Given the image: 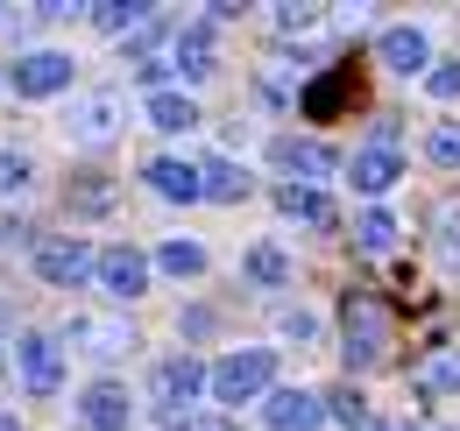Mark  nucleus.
I'll list each match as a JSON object with an SVG mask.
<instances>
[{"label":"nucleus","instance_id":"1a4fd4ad","mask_svg":"<svg viewBox=\"0 0 460 431\" xmlns=\"http://www.w3.org/2000/svg\"><path fill=\"white\" fill-rule=\"evenodd\" d=\"M262 418L277 431H319L326 425V396H312V389H277V396L262 403Z\"/></svg>","mask_w":460,"mask_h":431},{"label":"nucleus","instance_id":"393cba45","mask_svg":"<svg viewBox=\"0 0 460 431\" xmlns=\"http://www.w3.org/2000/svg\"><path fill=\"white\" fill-rule=\"evenodd\" d=\"M354 241H361L368 255H383V248L397 241V219H390V213H361V219H354Z\"/></svg>","mask_w":460,"mask_h":431},{"label":"nucleus","instance_id":"6ab92c4d","mask_svg":"<svg viewBox=\"0 0 460 431\" xmlns=\"http://www.w3.org/2000/svg\"><path fill=\"white\" fill-rule=\"evenodd\" d=\"M93 22H100L107 36H142V29L156 22V7H149V0H107V7H93Z\"/></svg>","mask_w":460,"mask_h":431},{"label":"nucleus","instance_id":"f03ea898","mask_svg":"<svg viewBox=\"0 0 460 431\" xmlns=\"http://www.w3.org/2000/svg\"><path fill=\"white\" fill-rule=\"evenodd\" d=\"M347 107H361V71H354V64L319 71V78L297 92V113H305V120H341Z\"/></svg>","mask_w":460,"mask_h":431},{"label":"nucleus","instance_id":"c756f323","mask_svg":"<svg viewBox=\"0 0 460 431\" xmlns=\"http://www.w3.org/2000/svg\"><path fill=\"white\" fill-rule=\"evenodd\" d=\"M284 339L312 347V339H319V319H312V312H284Z\"/></svg>","mask_w":460,"mask_h":431},{"label":"nucleus","instance_id":"f3484780","mask_svg":"<svg viewBox=\"0 0 460 431\" xmlns=\"http://www.w3.org/2000/svg\"><path fill=\"white\" fill-rule=\"evenodd\" d=\"M171 50H177V71H184V78H206V71H213V22H184Z\"/></svg>","mask_w":460,"mask_h":431},{"label":"nucleus","instance_id":"aec40b11","mask_svg":"<svg viewBox=\"0 0 460 431\" xmlns=\"http://www.w3.org/2000/svg\"><path fill=\"white\" fill-rule=\"evenodd\" d=\"M149 128H164V135H184V128H199V107H191L184 92H149Z\"/></svg>","mask_w":460,"mask_h":431},{"label":"nucleus","instance_id":"a878e982","mask_svg":"<svg viewBox=\"0 0 460 431\" xmlns=\"http://www.w3.org/2000/svg\"><path fill=\"white\" fill-rule=\"evenodd\" d=\"M241 269H248V283H262V290H277V283L290 276V262L277 255V248H255V255H248Z\"/></svg>","mask_w":460,"mask_h":431},{"label":"nucleus","instance_id":"423d86ee","mask_svg":"<svg viewBox=\"0 0 460 431\" xmlns=\"http://www.w3.org/2000/svg\"><path fill=\"white\" fill-rule=\"evenodd\" d=\"M14 361H22V382H29V396H58V382H64V354H58V339L29 332V339H14Z\"/></svg>","mask_w":460,"mask_h":431},{"label":"nucleus","instance_id":"2eb2a0df","mask_svg":"<svg viewBox=\"0 0 460 431\" xmlns=\"http://www.w3.org/2000/svg\"><path fill=\"white\" fill-rule=\"evenodd\" d=\"M277 206H284V219H297V226H319V233L333 226V198H326V191H312V184H284V191H277Z\"/></svg>","mask_w":460,"mask_h":431},{"label":"nucleus","instance_id":"b1692460","mask_svg":"<svg viewBox=\"0 0 460 431\" xmlns=\"http://www.w3.org/2000/svg\"><path fill=\"white\" fill-rule=\"evenodd\" d=\"M326 418H341L347 431H383V425H376V410H368V403H361L354 389H341V396H326Z\"/></svg>","mask_w":460,"mask_h":431},{"label":"nucleus","instance_id":"ddd939ff","mask_svg":"<svg viewBox=\"0 0 460 431\" xmlns=\"http://www.w3.org/2000/svg\"><path fill=\"white\" fill-rule=\"evenodd\" d=\"M347 177H354V191H368V198H383V191H390V184L403 177V163H397V149H361Z\"/></svg>","mask_w":460,"mask_h":431},{"label":"nucleus","instance_id":"dca6fc26","mask_svg":"<svg viewBox=\"0 0 460 431\" xmlns=\"http://www.w3.org/2000/svg\"><path fill=\"white\" fill-rule=\"evenodd\" d=\"M376 50H383L390 71H425L432 43H425V29H383V36H376Z\"/></svg>","mask_w":460,"mask_h":431},{"label":"nucleus","instance_id":"7c9ffc66","mask_svg":"<svg viewBox=\"0 0 460 431\" xmlns=\"http://www.w3.org/2000/svg\"><path fill=\"white\" fill-rule=\"evenodd\" d=\"M425 85H432V92H439V100H460V64H439V71H432V78H425Z\"/></svg>","mask_w":460,"mask_h":431},{"label":"nucleus","instance_id":"cd10ccee","mask_svg":"<svg viewBox=\"0 0 460 431\" xmlns=\"http://www.w3.org/2000/svg\"><path fill=\"white\" fill-rule=\"evenodd\" d=\"M432 163H447V170H460V120H447V128H432Z\"/></svg>","mask_w":460,"mask_h":431},{"label":"nucleus","instance_id":"7ed1b4c3","mask_svg":"<svg viewBox=\"0 0 460 431\" xmlns=\"http://www.w3.org/2000/svg\"><path fill=\"white\" fill-rule=\"evenodd\" d=\"M270 347H248V354H227L220 368H213V396L220 403H248V396H262L270 389Z\"/></svg>","mask_w":460,"mask_h":431},{"label":"nucleus","instance_id":"0eeeda50","mask_svg":"<svg viewBox=\"0 0 460 431\" xmlns=\"http://www.w3.org/2000/svg\"><path fill=\"white\" fill-rule=\"evenodd\" d=\"M64 85H71V57L64 50H29L14 64V92H22V100H50Z\"/></svg>","mask_w":460,"mask_h":431},{"label":"nucleus","instance_id":"5701e85b","mask_svg":"<svg viewBox=\"0 0 460 431\" xmlns=\"http://www.w3.org/2000/svg\"><path fill=\"white\" fill-rule=\"evenodd\" d=\"M199 177H206V198H241V191H248V177H241V163H227V156L199 163Z\"/></svg>","mask_w":460,"mask_h":431},{"label":"nucleus","instance_id":"a211bd4d","mask_svg":"<svg viewBox=\"0 0 460 431\" xmlns=\"http://www.w3.org/2000/svg\"><path fill=\"white\" fill-rule=\"evenodd\" d=\"M78 418H85L93 431H120V425H128V389H114V382H100V389H93V396L78 403Z\"/></svg>","mask_w":460,"mask_h":431},{"label":"nucleus","instance_id":"412c9836","mask_svg":"<svg viewBox=\"0 0 460 431\" xmlns=\"http://www.w3.org/2000/svg\"><path fill=\"white\" fill-rule=\"evenodd\" d=\"M71 135H78L85 149H100V142L114 135V100H85V107L71 113Z\"/></svg>","mask_w":460,"mask_h":431},{"label":"nucleus","instance_id":"9d476101","mask_svg":"<svg viewBox=\"0 0 460 431\" xmlns=\"http://www.w3.org/2000/svg\"><path fill=\"white\" fill-rule=\"evenodd\" d=\"M64 339H78V347H85V354H100V361H114V354L135 347V332L114 325V319H71V325H64Z\"/></svg>","mask_w":460,"mask_h":431},{"label":"nucleus","instance_id":"473e14b6","mask_svg":"<svg viewBox=\"0 0 460 431\" xmlns=\"http://www.w3.org/2000/svg\"><path fill=\"white\" fill-rule=\"evenodd\" d=\"M164 71H171L164 57H142V64H135V78H142V85H164Z\"/></svg>","mask_w":460,"mask_h":431},{"label":"nucleus","instance_id":"39448f33","mask_svg":"<svg viewBox=\"0 0 460 431\" xmlns=\"http://www.w3.org/2000/svg\"><path fill=\"white\" fill-rule=\"evenodd\" d=\"M100 290H107V297H120V304H128V297H142V290H149V255H135V248H128V241H120V248H100Z\"/></svg>","mask_w":460,"mask_h":431},{"label":"nucleus","instance_id":"6e6552de","mask_svg":"<svg viewBox=\"0 0 460 431\" xmlns=\"http://www.w3.org/2000/svg\"><path fill=\"white\" fill-rule=\"evenodd\" d=\"M206 382H213V368H199L191 354H177V361H164V368H156V403H164L171 418H184V410H191V396H199Z\"/></svg>","mask_w":460,"mask_h":431},{"label":"nucleus","instance_id":"2f4dec72","mask_svg":"<svg viewBox=\"0 0 460 431\" xmlns=\"http://www.w3.org/2000/svg\"><path fill=\"white\" fill-rule=\"evenodd\" d=\"M312 22H319V7H277V29H312Z\"/></svg>","mask_w":460,"mask_h":431},{"label":"nucleus","instance_id":"f257e3e1","mask_svg":"<svg viewBox=\"0 0 460 431\" xmlns=\"http://www.w3.org/2000/svg\"><path fill=\"white\" fill-rule=\"evenodd\" d=\"M341 354H347V375H368L390 361V312L376 290H347L341 297Z\"/></svg>","mask_w":460,"mask_h":431},{"label":"nucleus","instance_id":"4be33fe9","mask_svg":"<svg viewBox=\"0 0 460 431\" xmlns=\"http://www.w3.org/2000/svg\"><path fill=\"white\" fill-rule=\"evenodd\" d=\"M432 255H439L447 269H460V206H439V213H432Z\"/></svg>","mask_w":460,"mask_h":431},{"label":"nucleus","instance_id":"c85d7f7f","mask_svg":"<svg viewBox=\"0 0 460 431\" xmlns=\"http://www.w3.org/2000/svg\"><path fill=\"white\" fill-rule=\"evenodd\" d=\"M22 184H29V156H7V149H0V198L22 191Z\"/></svg>","mask_w":460,"mask_h":431},{"label":"nucleus","instance_id":"bb28decb","mask_svg":"<svg viewBox=\"0 0 460 431\" xmlns=\"http://www.w3.org/2000/svg\"><path fill=\"white\" fill-rule=\"evenodd\" d=\"M156 269H171V276H199V269H206V248H191V241H164Z\"/></svg>","mask_w":460,"mask_h":431},{"label":"nucleus","instance_id":"f8f14e48","mask_svg":"<svg viewBox=\"0 0 460 431\" xmlns=\"http://www.w3.org/2000/svg\"><path fill=\"white\" fill-rule=\"evenodd\" d=\"M277 163H284L290 177H333V170H341V156H333L326 142H297V135L277 142Z\"/></svg>","mask_w":460,"mask_h":431},{"label":"nucleus","instance_id":"72a5a7b5","mask_svg":"<svg viewBox=\"0 0 460 431\" xmlns=\"http://www.w3.org/2000/svg\"><path fill=\"white\" fill-rule=\"evenodd\" d=\"M418 431H432V425H418Z\"/></svg>","mask_w":460,"mask_h":431},{"label":"nucleus","instance_id":"20e7f679","mask_svg":"<svg viewBox=\"0 0 460 431\" xmlns=\"http://www.w3.org/2000/svg\"><path fill=\"white\" fill-rule=\"evenodd\" d=\"M36 269H43V283H58V290H78L85 276L100 269V255L85 241H43L36 248Z\"/></svg>","mask_w":460,"mask_h":431},{"label":"nucleus","instance_id":"4468645a","mask_svg":"<svg viewBox=\"0 0 460 431\" xmlns=\"http://www.w3.org/2000/svg\"><path fill=\"white\" fill-rule=\"evenodd\" d=\"M149 184H156L164 198H184V206H191V198H206L199 163H177V156H156V163H149Z\"/></svg>","mask_w":460,"mask_h":431},{"label":"nucleus","instance_id":"9b49d317","mask_svg":"<svg viewBox=\"0 0 460 431\" xmlns=\"http://www.w3.org/2000/svg\"><path fill=\"white\" fill-rule=\"evenodd\" d=\"M411 382H418V396H454L460 389V347H432V354L411 368Z\"/></svg>","mask_w":460,"mask_h":431}]
</instances>
